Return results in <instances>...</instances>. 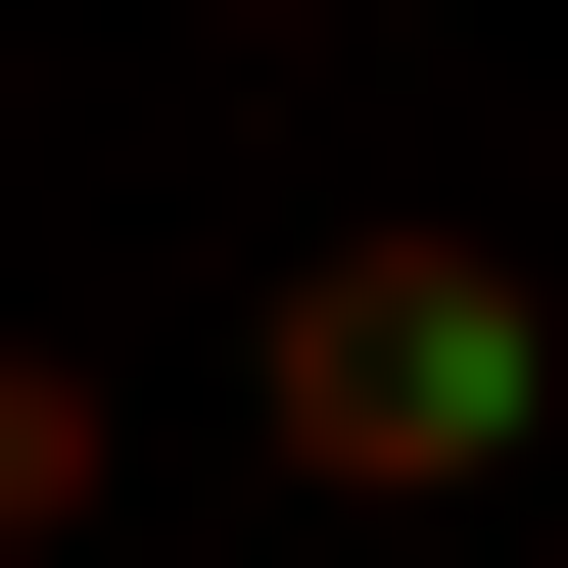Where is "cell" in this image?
<instances>
[{
	"instance_id": "obj_1",
	"label": "cell",
	"mask_w": 568,
	"mask_h": 568,
	"mask_svg": "<svg viewBox=\"0 0 568 568\" xmlns=\"http://www.w3.org/2000/svg\"><path fill=\"white\" fill-rule=\"evenodd\" d=\"M237 379H284V474L474 521V474L568 426V284H521V237H284V332H237Z\"/></svg>"
},
{
	"instance_id": "obj_2",
	"label": "cell",
	"mask_w": 568,
	"mask_h": 568,
	"mask_svg": "<svg viewBox=\"0 0 568 568\" xmlns=\"http://www.w3.org/2000/svg\"><path fill=\"white\" fill-rule=\"evenodd\" d=\"M48 521H95V379H48V332H0V568H48Z\"/></svg>"
}]
</instances>
